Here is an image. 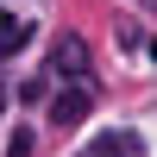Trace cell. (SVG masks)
I'll use <instances>...</instances> for the list:
<instances>
[{"instance_id":"1","label":"cell","mask_w":157,"mask_h":157,"mask_svg":"<svg viewBox=\"0 0 157 157\" xmlns=\"http://www.w3.org/2000/svg\"><path fill=\"white\" fill-rule=\"evenodd\" d=\"M88 113H94V88H88V82H63V94L50 101V126L69 132V126H82Z\"/></svg>"},{"instance_id":"2","label":"cell","mask_w":157,"mask_h":157,"mask_svg":"<svg viewBox=\"0 0 157 157\" xmlns=\"http://www.w3.org/2000/svg\"><path fill=\"white\" fill-rule=\"evenodd\" d=\"M50 75H57V82H82L88 75V44L75 32H63L57 44H50Z\"/></svg>"},{"instance_id":"3","label":"cell","mask_w":157,"mask_h":157,"mask_svg":"<svg viewBox=\"0 0 157 157\" xmlns=\"http://www.w3.org/2000/svg\"><path fill=\"white\" fill-rule=\"evenodd\" d=\"M82 157H138V138L132 132H101V138H88Z\"/></svg>"},{"instance_id":"4","label":"cell","mask_w":157,"mask_h":157,"mask_svg":"<svg viewBox=\"0 0 157 157\" xmlns=\"http://www.w3.org/2000/svg\"><path fill=\"white\" fill-rule=\"evenodd\" d=\"M25 38H32V19H13V13H0V44H6V50H19Z\"/></svg>"},{"instance_id":"5","label":"cell","mask_w":157,"mask_h":157,"mask_svg":"<svg viewBox=\"0 0 157 157\" xmlns=\"http://www.w3.org/2000/svg\"><path fill=\"white\" fill-rule=\"evenodd\" d=\"M6 157H32V132H25V126H19V132L6 138Z\"/></svg>"},{"instance_id":"6","label":"cell","mask_w":157,"mask_h":157,"mask_svg":"<svg viewBox=\"0 0 157 157\" xmlns=\"http://www.w3.org/2000/svg\"><path fill=\"white\" fill-rule=\"evenodd\" d=\"M6 57H13V50H6V44H0V63H6Z\"/></svg>"},{"instance_id":"7","label":"cell","mask_w":157,"mask_h":157,"mask_svg":"<svg viewBox=\"0 0 157 157\" xmlns=\"http://www.w3.org/2000/svg\"><path fill=\"white\" fill-rule=\"evenodd\" d=\"M151 63H157V38H151Z\"/></svg>"}]
</instances>
